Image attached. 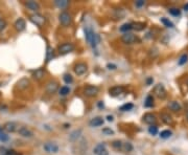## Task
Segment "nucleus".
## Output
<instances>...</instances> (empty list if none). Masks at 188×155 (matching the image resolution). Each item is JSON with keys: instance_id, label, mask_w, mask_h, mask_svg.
Returning <instances> with one entry per match:
<instances>
[{"instance_id": "38", "label": "nucleus", "mask_w": 188, "mask_h": 155, "mask_svg": "<svg viewBox=\"0 0 188 155\" xmlns=\"http://www.w3.org/2000/svg\"><path fill=\"white\" fill-rule=\"evenodd\" d=\"M148 132H150V134H152V135H156L158 133V127L157 126H151L150 128H148Z\"/></svg>"}, {"instance_id": "4", "label": "nucleus", "mask_w": 188, "mask_h": 155, "mask_svg": "<svg viewBox=\"0 0 188 155\" xmlns=\"http://www.w3.org/2000/svg\"><path fill=\"white\" fill-rule=\"evenodd\" d=\"M58 50H59V53H60V55H67V54L74 50V45L69 42L63 43L58 47Z\"/></svg>"}, {"instance_id": "8", "label": "nucleus", "mask_w": 188, "mask_h": 155, "mask_svg": "<svg viewBox=\"0 0 188 155\" xmlns=\"http://www.w3.org/2000/svg\"><path fill=\"white\" fill-rule=\"evenodd\" d=\"M59 89V83L57 81H49V82L46 84V92L48 94H53L58 91Z\"/></svg>"}, {"instance_id": "35", "label": "nucleus", "mask_w": 188, "mask_h": 155, "mask_svg": "<svg viewBox=\"0 0 188 155\" xmlns=\"http://www.w3.org/2000/svg\"><path fill=\"white\" fill-rule=\"evenodd\" d=\"M168 12H169V14H170V15H172V16H175V17L180 16V14H181L180 9H176V7H172V9H168Z\"/></svg>"}, {"instance_id": "45", "label": "nucleus", "mask_w": 188, "mask_h": 155, "mask_svg": "<svg viewBox=\"0 0 188 155\" xmlns=\"http://www.w3.org/2000/svg\"><path fill=\"white\" fill-rule=\"evenodd\" d=\"M107 120H109V122H113V116H112V115H108V116H107Z\"/></svg>"}, {"instance_id": "26", "label": "nucleus", "mask_w": 188, "mask_h": 155, "mask_svg": "<svg viewBox=\"0 0 188 155\" xmlns=\"http://www.w3.org/2000/svg\"><path fill=\"white\" fill-rule=\"evenodd\" d=\"M133 29V23H124L123 25H121V28H119V31L123 34H126L129 31Z\"/></svg>"}, {"instance_id": "39", "label": "nucleus", "mask_w": 188, "mask_h": 155, "mask_svg": "<svg viewBox=\"0 0 188 155\" xmlns=\"http://www.w3.org/2000/svg\"><path fill=\"white\" fill-rule=\"evenodd\" d=\"M9 135L5 134V133H3V132H0V141L1 142H7L9 141Z\"/></svg>"}, {"instance_id": "25", "label": "nucleus", "mask_w": 188, "mask_h": 155, "mask_svg": "<svg viewBox=\"0 0 188 155\" xmlns=\"http://www.w3.org/2000/svg\"><path fill=\"white\" fill-rule=\"evenodd\" d=\"M146 24L144 22H136V23H133V29L137 31H143L145 28Z\"/></svg>"}, {"instance_id": "17", "label": "nucleus", "mask_w": 188, "mask_h": 155, "mask_svg": "<svg viewBox=\"0 0 188 155\" xmlns=\"http://www.w3.org/2000/svg\"><path fill=\"white\" fill-rule=\"evenodd\" d=\"M29 84H30V82H29V80L27 78H22L21 80H19V82L17 83V86H18L19 89L23 90V89H26L29 86Z\"/></svg>"}, {"instance_id": "21", "label": "nucleus", "mask_w": 188, "mask_h": 155, "mask_svg": "<svg viewBox=\"0 0 188 155\" xmlns=\"http://www.w3.org/2000/svg\"><path fill=\"white\" fill-rule=\"evenodd\" d=\"M161 120H162V122L164 123V124H166V125H172V123H174L172 115H169L168 113H165V112L161 113Z\"/></svg>"}, {"instance_id": "16", "label": "nucleus", "mask_w": 188, "mask_h": 155, "mask_svg": "<svg viewBox=\"0 0 188 155\" xmlns=\"http://www.w3.org/2000/svg\"><path fill=\"white\" fill-rule=\"evenodd\" d=\"M85 34H86V40H87V42L91 45V43H92V41H93V39H94V36H95V34H94V31H92V28H90V26H87L86 28H85Z\"/></svg>"}, {"instance_id": "24", "label": "nucleus", "mask_w": 188, "mask_h": 155, "mask_svg": "<svg viewBox=\"0 0 188 155\" xmlns=\"http://www.w3.org/2000/svg\"><path fill=\"white\" fill-rule=\"evenodd\" d=\"M80 134H82V130L79 129V130H75V131H73L71 134H70V141L71 142H75L79 139V137L80 136Z\"/></svg>"}, {"instance_id": "34", "label": "nucleus", "mask_w": 188, "mask_h": 155, "mask_svg": "<svg viewBox=\"0 0 188 155\" xmlns=\"http://www.w3.org/2000/svg\"><path fill=\"white\" fill-rule=\"evenodd\" d=\"M188 61V56L187 54H184V55L181 56V58L179 59V61H178V64H179L180 66L184 65V64H186Z\"/></svg>"}, {"instance_id": "1", "label": "nucleus", "mask_w": 188, "mask_h": 155, "mask_svg": "<svg viewBox=\"0 0 188 155\" xmlns=\"http://www.w3.org/2000/svg\"><path fill=\"white\" fill-rule=\"evenodd\" d=\"M29 20L33 22L34 24H36L37 26H39V28H42L44 24H45V17L38 13L30 15L29 16Z\"/></svg>"}, {"instance_id": "48", "label": "nucleus", "mask_w": 188, "mask_h": 155, "mask_svg": "<svg viewBox=\"0 0 188 155\" xmlns=\"http://www.w3.org/2000/svg\"><path fill=\"white\" fill-rule=\"evenodd\" d=\"M187 120H188V111H187Z\"/></svg>"}, {"instance_id": "18", "label": "nucleus", "mask_w": 188, "mask_h": 155, "mask_svg": "<svg viewBox=\"0 0 188 155\" xmlns=\"http://www.w3.org/2000/svg\"><path fill=\"white\" fill-rule=\"evenodd\" d=\"M168 108L174 112H179L182 107L177 101H170V102L168 103Z\"/></svg>"}, {"instance_id": "5", "label": "nucleus", "mask_w": 188, "mask_h": 155, "mask_svg": "<svg viewBox=\"0 0 188 155\" xmlns=\"http://www.w3.org/2000/svg\"><path fill=\"white\" fill-rule=\"evenodd\" d=\"M98 92H99L98 87H96V86H92V85L86 86L84 89V94L88 98L96 97V95L98 94Z\"/></svg>"}, {"instance_id": "41", "label": "nucleus", "mask_w": 188, "mask_h": 155, "mask_svg": "<svg viewBox=\"0 0 188 155\" xmlns=\"http://www.w3.org/2000/svg\"><path fill=\"white\" fill-rule=\"evenodd\" d=\"M6 28V22L3 19H0V31H2Z\"/></svg>"}, {"instance_id": "42", "label": "nucleus", "mask_w": 188, "mask_h": 155, "mask_svg": "<svg viewBox=\"0 0 188 155\" xmlns=\"http://www.w3.org/2000/svg\"><path fill=\"white\" fill-rule=\"evenodd\" d=\"M144 3H145V2L143 1V0H138V1H136V2H135V4H136V6H137V7L143 6H144Z\"/></svg>"}, {"instance_id": "10", "label": "nucleus", "mask_w": 188, "mask_h": 155, "mask_svg": "<svg viewBox=\"0 0 188 155\" xmlns=\"http://www.w3.org/2000/svg\"><path fill=\"white\" fill-rule=\"evenodd\" d=\"M143 122L147 125H151V126H154L157 122V117H156L155 114L153 113H146V114L143 115Z\"/></svg>"}, {"instance_id": "2", "label": "nucleus", "mask_w": 188, "mask_h": 155, "mask_svg": "<svg viewBox=\"0 0 188 155\" xmlns=\"http://www.w3.org/2000/svg\"><path fill=\"white\" fill-rule=\"evenodd\" d=\"M153 92L158 99H161V100H164L166 98L167 93H166V89L164 88V86L162 84H157L154 87L153 89Z\"/></svg>"}, {"instance_id": "22", "label": "nucleus", "mask_w": 188, "mask_h": 155, "mask_svg": "<svg viewBox=\"0 0 188 155\" xmlns=\"http://www.w3.org/2000/svg\"><path fill=\"white\" fill-rule=\"evenodd\" d=\"M104 124V120L101 117H94L89 122V125L91 127H99Z\"/></svg>"}, {"instance_id": "3", "label": "nucleus", "mask_w": 188, "mask_h": 155, "mask_svg": "<svg viewBox=\"0 0 188 155\" xmlns=\"http://www.w3.org/2000/svg\"><path fill=\"white\" fill-rule=\"evenodd\" d=\"M59 20H60V23L62 24L63 26L67 28V26H69L70 24L72 23V17H71V15L69 13H67V12H63V13H61L60 16H59Z\"/></svg>"}, {"instance_id": "33", "label": "nucleus", "mask_w": 188, "mask_h": 155, "mask_svg": "<svg viewBox=\"0 0 188 155\" xmlns=\"http://www.w3.org/2000/svg\"><path fill=\"white\" fill-rule=\"evenodd\" d=\"M133 150V145L131 142H123L122 151L123 152H131Z\"/></svg>"}, {"instance_id": "23", "label": "nucleus", "mask_w": 188, "mask_h": 155, "mask_svg": "<svg viewBox=\"0 0 188 155\" xmlns=\"http://www.w3.org/2000/svg\"><path fill=\"white\" fill-rule=\"evenodd\" d=\"M55 4L60 9H65V7L69 6V1L68 0H55Z\"/></svg>"}, {"instance_id": "28", "label": "nucleus", "mask_w": 188, "mask_h": 155, "mask_svg": "<svg viewBox=\"0 0 188 155\" xmlns=\"http://www.w3.org/2000/svg\"><path fill=\"white\" fill-rule=\"evenodd\" d=\"M144 106H145V107H147V108L153 107V106H154V97H153L152 94H150V95H147V97H146L145 102H144Z\"/></svg>"}, {"instance_id": "29", "label": "nucleus", "mask_w": 188, "mask_h": 155, "mask_svg": "<svg viewBox=\"0 0 188 155\" xmlns=\"http://www.w3.org/2000/svg\"><path fill=\"white\" fill-rule=\"evenodd\" d=\"M161 22H162V23L164 24V25L166 26V28H174V23H172V22L170 21L169 19L164 18V17H163V18H161Z\"/></svg>"}, {"instance_id": "46", "label": "nucleus", "mask_w": 188, "mask_h": 155, "mask_svg": "<svg viewBox=\"0 0 188 155\" xmlns=\"http://www.w3.org/2000/svg\"><path fill=\"white\" fill-rule=\"evenodd\" d=\"M98 107H99V108H104V103L99 102V103H98Z\"/></svg>"}, {"instance_id": "40", "label": "nucleus", "mask_w": 188, "mask_h": 155, "mask_svg": "<svg viewBox=\"0 0 188 155\" xmlns=\"http://www.w3.org/2000/svg\"><path fill=\"white\" fill-rule=\"evenodd\" d=\"M102 133H105L107 135H112V134H114V131L110 129V128H104V129H102Z\"/></svg>"}, {"instance_id": "20", "label": "nucleus", "mask_w": 188, "mask_h": 155, "mask_svg": "<svg viewBox=\"0 0 188 155\" xmlns=\"http://www.w3.org/2000/svg\"><path fill=\"white\" fill-rule=\"evenodd\" d=\"M26 7L33 12H38L40 9V6L36 1H27L26 2Z\"/></svg>"}, {"instance_id": "36", "label": "nucleus", "mask_w": 188, "mask_h": 155, "mask_svg": "<svg viewBox=\"0 0 188 155\" xmlns=\"http://www.w3.org/2000/svg\"><path fill=\"white\" fill-rule=\"evenodd\" d=\"M63 79H64L65 83L66 84H71V83L73 82V78L71 75H69V73H66V75H64V77H63Z\"/></svg>"}, {"instance_id": "49", "label": "nucleus", "mask_w": 188, "mask_h": 155, "mask_svg": "<svg viewBox=\"0 0 188 155\" xmlns=\"http://www.w3.org/2000/svg\"><path fill=\"white\" fill-rule=\"evenodd\" d=\"M187 85H188V81H187Z\"/></svg>"}, {"instance_id": "30", "label": "nucleus", "mask_w": 188, "mask_h": 155, "mask_svg": "<svg viewBox=\"0 0 188 155\" xmlns=\"http://www.w3.org/2000/svg\"><path fill=\"white\" fill-rule=\"evenodd\" d=\"M59 92H60V94H61V95L65 97V95L69 94V92H70V88H69V87H67V86H63V87H61V88H60Z\"/></svg>"}, {"instance_id": "15", "label": "nucleus", "mask_w": 188, "mask_h": 155, "mask_svg": "<svg viewBox=\"0 0 188 155\" xmlns=\"http://www.w3.org/2000/svg\"><path fill=\"white\" fill-rule=\"evenodd\" d=\"M15 28L17 29L18 31H22L25 29V26H26V23H25V20L23 18H19L15 21V24H14Z\"/></svg>"}, {"instance_id": "37", "label": "nucleus", "mask_w": 188, "mask_h": 155, "mask_svg": "<svg viewBox=\"0 0 188 155\" xmlns=\"http://www.w3.org/2000/svg\"><path fill=\"white\" fill-rule=\"evenodd\" d=\"M53 58V50L50 47H47V54H46V60L50 61Z\"/></svg>"}, {"instance_id": "44", "label": "nucleus", "mask_w": 188, "mask_h": 155, "mask_svg": "<svg viewBox=\"0 0 188 155\" xmlns=\"http://www.w3.org/2000/svg\"><path fill=\"white\" fill-rule=\"evenodd\" d=\"M153 82H154V79H153V78H148L147 80H146V85L153 84Z\"/></svg>"}, {"instance_id": "9", "label": "nucleus", "mask_w": 188, "mask_h": 155, "mask_svg": "<svg viewBox=\"0 0 188 155\" xmlns=\"http://www.w3.org/2000/svg\"><path fill=\"white\" fill-rule=\"evenodd\" d=\"M44 150L47 153H58L59 152V146L55 142H46L44 145Z\"/></svg>"}, {"instance_id": "12", "label": "nucleus", "mask_w": 188, "mask_h": 155, "mask_svg": "<svg viewBox=\"0 0 188 155\" xmlns=\"http://www.w3.org/2000/svg\"><path fill=\"white\" fill-rule=\"evenodd\" d=\"M17 132H18V133L20 134L21 136H23V137H28V138L33 137V135H34L33 131H30V130H29L27 127H24V126L19 127V128H18V130H17Z\"/></svg>"}, {"instance_id": "7", "label": "nucleus", "mask_w": 188, "mask_h": 155, "mask_svg": "<svg viewBox=\"0 0 188 155\" xmlns=\"http://www.w3.org/2000/svg\"><path fill=\"white\" fill-rule=\"evenodd\" d=\"M121 41H122L124 44H134L135 42H137L138 39H137V37L135 35H133V34L126 33L121 36Z\"/></svg>"}, {"instance_id": "32", "label": "nucleus", "mask_w": 188, "mask_h": 155, "mask_svg": "<svg viewBox=\"0 0 188 155\" xmlns=\"http://www.w3.org/2000/svg\"><path fill=\"white\" fill-rule=\"evenodd\" d=\"M172 135V131H169V130H164V131H162L160 133V137L161 138H164V139H166V138H169L170 136Z\"/></svg>"}, {"instance_id": "43", "label": "nucleus", "mask_w": 188, "mask_h": 155, "mask_svg": "<svg viewBox=\"0 0 188 155\" xmlns=\"http://www.w3.org/2000/svg\"><path fill=\"white\" fill-rule=\"evenodd\" d=\"M107 67H108L109 69L114 70V69H116V68H117V66L115 65V64H111V63H109L108 65H107Z\"/></svg>"}, {"instance_id": "13", "label": "nucleus", "mask_w": 188, "mask_h": 155, "mask_svg": "<svg viewBox=\"0 0 188 155\" xmlns=\"http://www.w3.org/2000/svg\"><path fill=\"white\" fill-rule=\"evenodd\" d=\"M123 90H124V88L122 86H114V87L109 89V94L111 95V97L115 98V97H118L119 94H121V93L123 92Z\"/></svg>"}, {"instance_id": "6", "label": "nucleus", "mask_w": 188, "mask_h": 155, "mask_svg": "<svg viewBox=\"0 0 188 155\" xmlns=\"http://www.w3.org/2000/svg\"><path fill=\"white\" fill-rule=\"evenodd\" d=\"M73 70H74L75 75H77V76H79V77H80V76L85 75V73L87 72V70H88V66H87V64L80 62V63L75 64V65H74V68H73Z\"/></svg>"}, {"instance_id": "31", "label": "nucleus", "mask_w": 188, "mask_h": 155, "mask_svg": "<svg viewBox=\"0 0 188 155\" xmlns=\"http://www.w3.org/2000/svg\"><path fill=\"white\" fill-rule=\"evenodd\" d=\"M133 108H134V105L132 104V103H126V104L121 106L119 109H120L121 111H129V110H132Z\"/></svg>"}, {"instance_id": "11", "label": "nucleus", "mask_w": 188, "mask_h": 155, "mask_svg": "<svg viewBox=\"0 0 188 155\" xmlns=\"http://www.w3.org/2000/svg\"><path fill=\"white\" fill-rule=\"evenodd\" d=\"M95 155H108L109 152L106 148V145L105 144H98L97 146H95V148L93 150Z\"/></svg>"}, {"instance_id": "19", "label": "nucleus", "mask_w": 188, "mask_h": 155, "mask_svg": "<svg viewBox=\"0 0 188 155\" xmlns=\"http://www.w3.org/2000/svg\"><path fill=\"white\" fill-rule=\"evenodd\" d=\"M44 76H45V70H44L43 68H39V69H37L36 71L33 72V78L38 81L42 80L44 78Z\"/></svg>"}, {"instance_id": "47", "label": "nucleus", "mask_w": 188, "mask_h": 155, "mask_svg": "<svg viewBox=\"0 0 188 155\" xmlns=\"http://www.w3.org/2000/svg\"><path fill=\"white\" fill-rule=\"evenodd\" d=\"M184 9H185V11H188V3L187 4H185V6H184Z\"/></svg>"}, {"instance_id": "14", "label": "nucleus", "mask_w": 188, "mask_h": 155, "mask_svg": "<svg viewBox=\"0 0 188 155\" xmlns=\"http://www.w3.org/2000/svg\"><path fill=\"white\" fill-rule=\"evenodd\" d=\"M18 126H17L16 123L14 122H7L6 124H4L3 129L5 130L6 132H9V133H13V132L17 131L18 130Z\"/></svg>"}, {"instance_id": "27", "label": "nucleus", "mask_w": 188, "mask_h": 155, "mask_svg": "<svg viewBox=\"0 0 188 155\" xmlns=\"http://www.w3.org/2000/svg\"><path fill=\"white\" fill-rule=\"evenodd\" d=\"M122 146H123V142H121V141H119V139L112 142V147H113V149H115V150H118V151H122Z\"/></svg>"}]
</instances>
